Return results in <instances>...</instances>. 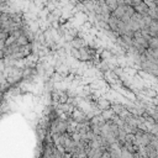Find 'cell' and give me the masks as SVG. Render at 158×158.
<instances>
[{
    "mask_svg": "<svg viewBox=\"0 0 158 158\" xmlns=\"http://www.w3.org/2000/svg\"><path fill=\"white\" fill-rule=\"evenodd\" d=\"M2 57H5V54H4V51H2V48H0V58H2Z\"/></svg>",
    "mask_w": 158,
    "mask_h": 158,
    "instance_id": "cell-1",
    "label": "cell"
},
{
    "mask_svg": "<svg viewBox=\"0 0 158 158\" xmlns=\"http://www.w3.org/2000/svg\"><path fill=\"white\" fill-rule=\"evenodd\" d=\"M0 88H1V83H0Z\"/></svg>",
    "mask_w": 158,
    "mask_h": 158,
    "instance_id": "cell-2",
    "label": "cell"
}]
</instances>
